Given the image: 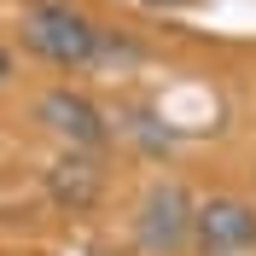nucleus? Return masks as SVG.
<instances>
[{
	"instance_id": "423d86ee",
	"label": "nucleus",
	"mask_w": 256,
	"mask_h": 256,
	"mask_svg": "<svg viewBox=\"0 0 256 256\" xmlns=\"http://www.w3.org/2000/svg\"><path fill=\"white\" fill-rule=\"evenodd\" d=\"M6 82H12V52L0 47V88H6Z\"/></svg>"
},
{
	"instance_id": "f257e3e1",
	"label": "nucleus",
	"mask_w": 256,
	"mask_h": 256,
	"mask_svg": "<svg viewBox=\"0 0 256 256\" xmlns=\"http://www.w3.org/2000/svg\"><path fill=\"white\" fill-rule=\"evenodd\" d=\"M18 30H24V47H35L41 58L64 64V70L94 64L99 47H105L99 24H94V18H82L76 6H64V0H30L24 18H18Z\"/></svg>"
},
{
	"instance_id": "f03ea898",
	"label": "nucleus",
	"mask_w": 256,
	"mask_h": 256,
	"mask_svg": "<svg viewBox=\"0 0 256 256\" xmlns=\"http://www.w3.org/2000/svg\"><path fill=\"white\" fill-rule=\"evenodd\" d=\"M192 198L180 180H152L140 198V216H134V233H140V244L152 256H175L192 244Z\"/></svg>"
},
{
	"instance_id": "39448f33",
	"label": "nucleus",
	"mask_w": 256,
	"mask_h": 256,
	"mask_svg": "<svg viewBox=\"0 0 256 256\" xmlns=\"http://www.w3.org/2000/svg\"><path fill=\"white\" fill-rule=\"evenodd\" d=\"M105 192V163L99 152H64L58 163L47 169V198L64 210V216H88Z\"/></svg>"
},
{
	"instance_id": "7ed1b4c3",
	"label": "nucleus",
	"mask_w": 256,
	"mask_h": 256,
	"mask_svg": "<svg viewBox=\"0 0 256 256\" xmlns=\"http://www.w3.org/2000/svg\"><path fill=\"white\" fill-rule=\"evenodd\" d=\"M35 122L47 128L52 140H64V152H99V146L111 140L99 105L88 94H70V88H47V94L35 99Z\"/></svg>"
},
{
	"instance_id": "20e7f679",
	"label": "nucleus",
	"mask_w": 256,
	"mask_h": 256,
	"mask_svg": "<svg viewBox=\"0 0 256 256\" xmlns=\"http://www.w3.org/2000/svg\"><path fill=\"white\" fill-rule=\"evenodd\" d=\"M192 244L198 256H233V250H250L256 244V210L233 192H216L192 210Z\"/></svg>"
}]
</instances>
